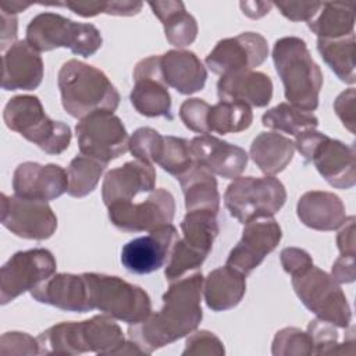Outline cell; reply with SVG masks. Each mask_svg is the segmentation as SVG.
<instances>
[{
    "mask_svg": "<svg viewBox=\"0 0 356 356\" xmlns=\"http://www.w3.org/2000/svg\"><path fill=\"white\" fill-rule=\"evenodd\" d=\"M203 281L200 271L170 281L161 309L150 313L140 323L131 324L129 339L145 355H150L193 332L203 318L200 305Z\"/></svg>",
    "mask_w": 356,
    "mask_h": 356,
    "instance_id": "cell-1",
    "label": "cell"
},
{
    "mask_svg": "<svg viewBox=\"0 0 356 356\" xmlns=\"http://www.w3.org/2000/svg\"><path fill=\"white\" fill-rule=\"evenodd\" d=\"M271 56L288 103L307 113L314 111L318 107L323 72L306 42L298 36H284L274 43Z\"/></svg>",
    "mask_w": 356,
    "mask_h": 356,
    "instance_id": "cell-2",
    "label": "cell"
},
{
    "mask_svg": "<svg viewBox=\"0 0 356 356\" xmlns=\"http://www.w3.org/2000/svg\"><path fill=\"white\" fill-rule=\"evenodd\" d=\"M64 110L74 118L96 111L114 113L120 104V93L107 75L86 63L71 58L65 61L57 76Z\"/></svg>",
    "mask_w": 356,
    "mask_h": 356,
    "instance_id": "cell-3",
    "label": "cell"
},
{
    "mask_svg": "<svg viewBox=\"0 0 356 356\" xmlns=\"http://www.w3.org/2000/svg\"><path fill=\"white\" fill-rule=\"evenodd\" d=\"M3 118L8 129L19 134L44 153L60 154L70 146L71 128L63 121L51 120L38 96H14L7 102Z\"/></svg>",
    "mask_w": 356,
    "mask_h": 356,
    "instance_id": "cell-4",
    "label": "cell"
},
{
    "mask_svg": "<svg viewBox=\"0 0 356 356\" xmlns=\"http://www.w3.org/2000/svg\"><path fill=\"white\" fill-rule=\"evenodd\" d=\"M25 40L36 51L65 47L85 58L93 56L103 43L102 33L93 24L75 22L57 13L33 17L26 26Z\"/></svg>",
    "mask_w": 356,
    "mask_h": 356,
    "instance_id": "cell-5",
    "label": "cell"
},
{
    "mask_svg": "<svg viewBox=\"0 0 356 356\" xmlns=\"http://www.w3.org/2000/svg\"><path fill=\"white\" fill-rule=\"evenodd\" d=\"M82 275L88 284L92 309L128 324L140 323L152 313L150 298L140 286L115 275L99 273Z\"/></svg>",
    "mask_w": 356,
    "mask_h": 356,
    "instance_id": "cell-6",
    "label": "cell"
},
{
    "mask_svg": "<svg viewBox=\"0 0 356 356\" xmlns=\"http://www.w3.org/2000/svg\"><path fill=\"white\" fill-rule=\"evenodd\" d=\"M217 214L207 210L186 211L181 221L182 238H178L165 264V278L174 281L199 268L211 252L218 235Z\"/></svg>",
    "mask_w": 356,
    "mask_h": 356,
    "instance_id": "cell-7",
    "label": "cell"
},
{
    "mask_svg": "<svg viewBox=\"0 0 356 356\" xmlns=\"http://www.w3.org/2000/svg\"><path fill=\"white\" fill-rule=\"evenodd\" d=\"M286 200L284 184L275 177H238L224 193V204L241 224L273 217Z\"/></svg>",
    "mask_w": 356,
    "mask_h": 356,
    "instance_id": "cell-8",
    "label": "cell"
},
{
    "mask_svg": "<svg viewBox=\"0 0 356 356\" xmlns=\"http://www.w3.org/2000/svg\"><path fill=\"white\" fill-rule=\"evenodd\" d=\"M292 286L305 307L317 318L341 328L350 325L352 310L348 299L339 284L328 273L313 264L292 275Z\"/></svg>",
    "mask_w": 356,
    "mask_h": 356,
    "instance_id": "cell-9",
    "label": "cell"
},
{
    "mask_svg": "<svg viewBox=\"0 0 356 356\" xmlns=\"http://www.w3.org/2000/svg\"><path fill=\"white\" fill-rule=\"evenodd\" d=\"M81 154L108 164L129 150V136L122 121L110 111H96L75 127Z\"/></svg>",
    "mask_w": 356,
    "mask_h": 356,
    "instance_id": "cell-10",
    "label": "cell"
},
{
    "mask_svg": "<svg viewBox=\"0 0 356 356\" xmlns=\"http://www.w3.org/2000/svg\"><path fill=\"white\" fill-rule=\"evenodd\" d=\"M53 253L43 248L14 253L0 270V303L7 305L56 273Z\"/></svg>",
    "mask_w": 356,
    "mask_h": 356,
    "instance_id": "cell-11",
    "label": "cell"
},
{
    "mask_svg": "<svg viewBox=\"0 0 356 356\" xmlns=\"http://www.w3.org/2000/svg\"><path fill=\"white\" fill-rule=\"evenodd\" d=\"M0 203L3 227L19 238L43 241L57 229V217L47 202L1 193Z\"/></svg>",
    "mask_w": 356,
    "mask_h": 356,
    "instance_id": "cell-12",
    "label": "cell"
},
{
    "mask_svg": "<svg viewBox=\"0 0 356 356\" xmlns=\"http://www.w3.org/2000/svg\"><path fill=\"white\" fill-rule=\"evenodd\" d=\"M107 209L108 218L115 228L127 232H150L172 222L175 200L168 191L159 188L140 203H114Z\"/></svg>",
    "mask_w": 356,
    "mask_h": 356,
    "instance_id": "cell-13",
    "label": "cell"
},
{
    "mask_svg": "<svg viewBox=\"0 0 356 356\" xmlns=\"http://www.w3.org/2000/svg\"><path fill=\"white\" fill-rule=\"evenodd\" d=\"M267 56L268 43L266 38L257 32H243L218 40L204 61L211 72L222 76L259 67Z\"/></svg>",
    "mask_w": 356,
    "mask_h": 356,
    "instance_id": "cell-14",
    "label": "cell"
},
{
    "mask_svg": "<svg viewBox=\"0 0 356 356\" xmlns=\"http://www.w3.org/2000/svg\"><path fill=\"white\" fill-rule=\"evenodd\" d=\"M281 238V227L273 217L249 221L245 224L241 241L231 249L225 264L246 277L278 246Z\"/></svg>",
    "mask_w": 356,
    "mask_h": 356,
    "instance_id": "cell-15",
    "label": "cell"
},
{
    "mask_svg": "<svg viewBox=\"0 0 356 356\" xmlns=\"http://www.w3.org/2000/svg\"><path fill=\"white\" fill-rule=\"evenodd\" d=\"M160 72L159 56H150L136 63L134 68V86L129 95L134 108L145 117L171 115V96Z\"/></svg>",
    "mask_w": 356,
    "mask_h": 356,
    "instance_id": "cell-16",
    "label": "cell"
},
{
    "mask_svg": "<svg viewBox=\"0 0 356 356\" xmlns=\"http://www.w3.org/2000/svg\"><path fill=\"white\" fill-rule=\"evenodd\" d=\"M178 239L172 224L161 225L145 236L127 242L121 249V264L132 274H150L167 264L171 249Z\"/></svg>",
    "mask_w": 356,
    "mask_h": 356,
    "instance_id": "cell-17",
    "label": "cell"
},
{
    "mask_svg": "<svg viewBox=\"0 0 356 356\" xmlns=\"http://www.w3.org/2000/svg\"><path fill=\"white\" fill-rule=\"evenodd\" d=\"M13 189L19 197L49 202L68 191V174L57 164L24 161L14 170Z\"/></svg>",
    "mask_w": 356,
    "mask_h": 356,
    "instance_id": "cell-18",
    "label": "cell"
},
{
    "mask_svg": "<svg viewBox=\"0 0 356 356\" xmlns=\"http://www.w3.org/2000/svg\"><path fill=\"white\" fill-rule=\"evenodd\" d=\"M156 186V170L140 160L127 161L121 167L107 171L102 185V199L108 207L114 203H127L143 192H152Z\"/></svg>",
    "mask_w": 356,
    "mask_h": 356,
    "instance_id": "cell-19",
    "label": "cell"
},
{
    "mask_svg": "<svg viewBox=\"0 0 356 356\" xmlns=\"http://www.w3.org/2000/svg\"><path fill=\"white\" fill-rule=\"evenodd\" d=\"M189 143L197 164L225 179L241 177L248 165V153L242 147L213 135L195 136Z\"/></svg>",
    "mask_w": 356,
    "mask_h": 356,
    "instance_id": "cell-20",
    "label": "cell"
},
{
    "mask_svg": "<svg viewBox=\"0 0 356 356\" xmlns=\"http://www.w3.org/2000/svg\"><path fill=\"white\" fill-rule=\"evenodd\" d=\"M310 161L331 186L338 189L355 186L356 152L353 145H346L325 135L314 149Z\"/></svg>",
    "mask_w": 356,
    "mask_h": 356,
    "instance_id": "cell-21",
    "label": "cell"
},
{
    "mask_svg": "<svg viewBox=\"0 0 356 356\" xmlns=\"http://www.w3.org/2000/svg\"><path fill=\"white\" fill-rule=\"evenodd\" d=\"M31 296L39 303L50 305L67 312L86 313L93 310L88 284L82 274H53L38 284L31 291Z\"/></svg>",
    "mask_w": 356,
    "mask_h": 356,
    "instance_id": "cell-22",
    "label": "cell"
},
{
    "mask_svg": "<svg viewBox=\"0 0 356 356\" xmlns=\"http://www.w3.org/2000/svg\"><path fill=\"white\" fill-rule=\"evenodd\" d=\"M43 79V60L26 40H17L3 51L1 88L4 90H33Z\"/></svg>",
    "mask_w": 356,
    "mask_h": 356,
    "instance_id": "cell-23",
    "label": "cell"
},
{
    "mask_svg": "<svg viewBox=\"0 0 356 356\" xmlns=\"http://www.w3.org/2000/svg\"><path fill=\"white\" fill-rule=\"evenodd\" d=\"M164 83L181 95H192L204 88L207 71L200 58L188 50H168L159 56Z\"/></svg>",
    "mask_w": 356,
    "mask_h": 356,
    "instance_id": "cell-24",
    "label": "cell"
},
{
    "mask_svg": "<svg viewBox=\"0 0 356 356\" xmlns=\"http://www.w3.org/2000/svg\"><path fill=\"white\" fill-rule=\"evenodd\" d=\"M217 95L224 102L266 107L273 97V82L267 74L260 71H238L220 76Z\"/></svg>",
    "mask_w": 356,
    "mask_h": 356,
    "instance_id": "cell-25",
    "label": "cell"
},
{
    "mask_svg": "<svg viewBox=\"0 0 356 356\" xmlns=\"http://www.w3.org/2000/svg\"><path fill=\"white\" fill-rule=\"evenodd\" d=\"M296 214L300 222L316 231L338 229L346 220L345 204L332 192H305L296 204Z\"/></svg>",
    "mask_w": 356,
    "mask_h": 356,
    "instance_id": "cell-26",
    "label": "cell"
},
{
    "mask_svg": "<svg viewBox=\"0 0 356 356\" xmlns=\"http://www.w3.org/2000/svg\"><path fill=\"white\" fill-rule=\"evenodd\" d=\"M245 292V275L227 264L210 271L203 281L204 302L213 312L234 309L239 305Z\"/></svg>",
    "mask_w": 356,
    "mask_h": 356,
    "instance_id": "cell-27",
    "label": "cell"
},
{
    "mask_svg": "<svg viewBox=\"0 0 356 356\" xmlns=\"http://www.w3.org/2000/svg\"><path fill=\"white\" fill-rule=\"evenodd\" d=\"M153 14L164 26V33L170 44L184 49L192 44L197 36V22L189 14L182 1H149Z\"/></svg>",
    "mask_w": 356,
    "mask_h": 356,
    "instance_id": "cell-28",
    "label": "cell"
},
{
    "mask_svg": "<svg viewBox=\"0 0 356 356\" xmlns=\"http://www.w3.org/2000/svg\"><path fill=\"white\" fill-rule=\"evenodd\" d=\"M249 153L261 172L274 177L292 161L295 143L278 132H260L253 139Z\"/></svg>",
    "mask_w": 356,
    "mask_h": 356,
    "instance_id": "cell-29",
    "label": "cell"
},
{
    "mask_svg": "<svg viewBox=\"0 0 356 356\" xmlns=\"http://www.w3.org/2000/svg\"><path fill=\"white\" fill-rule=\"evenodd\" d=\"M182 188L186 211L207 210L214 214L220 210V193L214 175L200 164L178 179Z\"/></svg>",
    "mask_w": 356,
    "mask_h": 356,
    "instance_id": "cell-30",
    "label": "cell"
},
{
    "mask_svg": "<svg viewBox=\"0 0 356 356\" xmlns=\"http://www.w3.org/2000/svg\"><path fill=\"white\" fill-rule=\"evenodd\" d=\"M317 39H339L355 33V10L352 1L323 3L317 15L307 22Z\"/></svg>",
    "mask_w": 356,
    "mask_h": 356,
    "instance_id": "cell-31",
    "label": "cell"
},
{
    "mask_svg": "<svg viewBox=\"0 0 356 356\" xmlns=\"http://www.w3.org/2000/svg\"><path fill=\"white\" fill-rule=\"evenodd\" d=\"M39 355H81L88 352L82 321H63L38 335Z\"/></svg>",
    "mask_w": 356,
    "mask_h": 356,
    "instance_id": "cell-32",
    "label": "cell"
},
{
    "mask_svg": "<svg viewBox=\"0 0 356 356\" xmlns=\"http://www.w3.org/2000/svg\"><path fill=\"white\" fill-rule=\"evenodd\" d=\"M317 50L330 70L345 83L356 82L355 33L339 39H317Z\"/></svg>",
    "mask_w": 356,
    "mask_h": 356,
    "instance_id": "cell-33",
    "label": "cell"
},
{
    "mask_svg": "<svg viewBox=\"0 0 356 356\" xmlns=\"http://www.w3.org/2000/svg\"><path fill=\"white\" fill-rule=\"evenodd\" d=\"M253 113L250 106L241 102L220 100L210 106L207 114L209 132L217 134H235L248 129L252 125Z\"/></svg>",
    "mask_w": 356,
    "mask_h": 356,
    "instance_id": "cell-34",
    "label": "cell"
},
{
    "mask_svg": "<svg viewBox=\"0 0 356 356\" xmlns=\"http://www.w3.org/2000/svg\"><path fill=\"white\" fill-rule=\"evenodd\" d=\"M154 163L177 179L182 178L197 164L189 140L171 135L163 136Z\"/></svg>",
    "mask_w": 356,
    "mask_h": 356,
    "instance_id": "cell-35",
    "label": "cell"
},
{
    "mask_svg": "<svg viewBox=\"0 0 356 356\" xmlns=\"http://www.w3.org/2000/svg\"><path fill=\"white\" fill-rule=\"evenodd\" d=\"M264 127L296 136L306 129H316L318 118L307 111L299 110L289 103H280L261 115Z\"/></svg>",
    "mask_w": 356,
    "mask_h": 356,
    "instance_id": "cell-36",
    "label": "cell"
},
{
    "mask_svg": "<svg viewBox=\"0 0 356 356\" xmlns=\"http://www.w3.org/2000/svg\"><path fill=\"white\" fill-rule=\"evenodd\" d=\"M107 164L93 157L79 154L74 157L67 168L68 174V191L67 193L72 197H83L92 193Z\"/></svg>",
    "mask_w": 356,
    "mask_h": 356,
    "instance_id": "cell-37",
    "label": "cell"
},
{
    "mask_svg": "<svg viewBox=\"0 0 356 356\" xmlns=\"http://www.w3.org/2000/svg\"><path fill=\"white\" fill-rule=\"evenodd\" d=\"M313 342V355H338V353H349L346 346L353 348V328L350 330V335L345 339L343 343L338 342V332L334 324L314 318L309 323L306 331Z\"/></svg>",
    "mask_w": 356,
    "mask_h": 356,
    "instance_id": "cell-38",
    "label": "cell"
},
{
    "mask_svg": "<svg viewBox=\"0 0 356 356\" xmlns=\"http://www.w3.org/2000/svg\"><path fill=\"white\" fill-rule=\"evenodd\" d=\"M271 353L274 356H309L313 355V342L307 332L296 327H286L277 331Z\"/></svg>",
    "mask_w": 356,
    "mask_h": 356,
    "instance_id": "cell-39",
    "label": "cell"
},
{
    "mask_svg": "<svg viewBox=\"0 0 356 356\" xmlns=\"http://www.w3.org/2000/svg\"><path fill=\"white\" fill-rule=\"evenodd\" d=\"M163 135L150 127L138 128L129 138V152L136 160L143 163H154Z\"/></svg>",
    "mask_w": 356,
    "mask_h": 356,
    "instance_id": "cell-40",
    "label": "cell"
},
{
    "mask_svg": "<svg viewBox=\"0 0 356 356\" xmlns=\"http://www.w3.org/2000/svg\"><path fill=\"white\" fill-rule=\"evenodd\" d=\"M210 104L202 99L192 97L182 102L179 107V118L184 125L197 134H209L207 129V114Z\"/></svg>",
    "mask_w": 356,
    "mask_h": 356,
    "instance_id": "cell-41",
    "label": "cell"
},
{
    "mask_svg": "<svg viewBox=\"0 0 356 356\" xmlns=\"http://www.w3.org/2000/svg\"><path fill=\"white\" fill-rule=\"evenodd\" d=\"M224 353H225V349L221 339L207 330L191 332L185 342V348L182 350L184 356H188V355L222 356Z\"/></svg>",
    "mask_w": 356,
    "mask_h": 356,
    "instance_id": "cell-42",
    "label": "cell"
},
{
    "mask_svg": "<svg viewBox=\"0 0 356 356\" xmlns=\"http://www.w3.org/2000/svg\"><path fill=\"white\" fill-rule=\"evenodd\" d=\"M1 355H39L38 339L26 332H4L0 339Z\"/></svg>",
    "mask_w": 356,
    "mask_h": 356,
    "instance_id": "cell-43",
    "label": "cell"
},
{
    "mask_svg": "<svg viewBox=\"0 0 356 356\" xmlns=\"http://www.w3.org/2000/svg\"><path fill=\"white\" fill-rule=\"evenodd\" d=\"M273 6H275L280 10V13L289 21L309 22L317 15L323 3L321 1H277V3H273Z\"/></svg>",
    "mask_w": 356,
    "mask_h": 356,
    "instance_id": "cell-44",
    "label": "cell"
},
{
    "mask_svg": "<svg viewBox=\"0 0 356 356\" xmlns=\"http://www.w3.org/2000/svg\"><path fill=\"white\" fill-rule=\"evenodd\" d=\"M280 260L282 264V268L285 273H288L291 277L296 275L310 266H313L312 256L299 248H285L281 250Z\"/></svg>",
    "mask_w": 356,
    "mask_h": 356,
    "instance_id": "cell-45",
    "label": "cell"
},
{
    "mask_svg": "<svg viewBox=\"0 0 356 356\" xmlns=\"http://www.w3.org/2000/svg\"><path fill=\"white\" fill-rule=\"evenodd\" d=\"M355 100L356 93L353 88L346 89L334 100V111L350 134L355 132Z\"/></svg>",
    "mask_w": 356,
    "mask_h": 356,
    "instance_id": "cell-46",
    "label": "cell"
},
{
    "mask_svg": "<svg viewBox=\"0 0 356 356\" xmlns=\"http://www.w3.org/2000/svg\"><path fill=\"white\" fill-rule=\"evenodd\" d=\"M341 231L337 235V245L341 256H355L356 241H355V217H346L345 222L341 225Z\"/></svg>",
    "mask_w": 356,
    "mask_h": 356,
    "instance_id": "cell-47",
    "label": "cell"
},
{
    "mask_svg": "<svg viewBox=\"0 0 356 356\" xmlns=\"http://www.w3.org/2000/svg\"><path fill=\"white\" fill-rule=\"evenodd\" d=\"M0 44L1 51H6L11 44H14L17 40V32H18V18L15 14H8L6 11L0 13Z\"/></svg>",
    "mask_w": 356,
    "mask_h": 356,
    "instance_id": "cell-48",
    "label": "cell"
},
{
    "mask_svg": "<svg viewBox=\"0 0 356 356\" xmlns=\"http://www.w3.org/2000/svg\"><path fill=\"white\" fill-rule=\"evenodd\" d=\"M331 277L338 284H349L355 281L356 268H355V256H339L332 264Z\"/></svg>",
    "mask_w": 356,
    "mask_h": 356,
    "instance_id": "cell-49",
    "label": "cell"
},
{
    "mask_svg": "<svg viewBox=\"0 0 356 356\" xmlns=\"http://www.w3.org/2000/svg\"><path fill=\"white\" fill-rule=\"evenodd\" d=\"M239 6L245 15H248L249 18L257 19V18H261L266 14H268V11L273 7V3H270V1H241Z\"/></svg>",
    "mask_w": 356,
    "mask_h": 356,
    "instance_id": "cell-50",
    "label": "cell"
},
{
    "mask_svg": "<svg viewBox=\"0 0 356 356\" xmlns=\"http://www.w3.org/2000/svg\"><path fill=\"white\" fill-rule=\"evenodd\" d=\"M32 3H21V1H11V3H1L0 8L1 11H6L8 14H18L24 10H26L28 7H31Z\"/></svg>",
    "mask_w": 356,
    "mask_h": 356,
    "instance_id": "cell-51",
    "label": "cell"
}]
</instances>
